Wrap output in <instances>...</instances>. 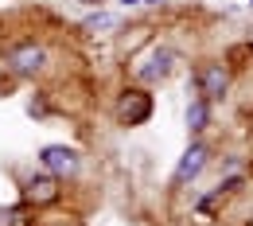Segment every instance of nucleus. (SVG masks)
<instances>
[{
    "mask_svg": "<svg viewBox=\"0 0 253 226\" xmlns=\"http://www.w3.org/2000/svg\"><path fill=\"white\" fill-rule=\"evenodd\" d=\"M144 4H160V0H144Z\"/></svg>",
    "mask_w": 253,
    "mask_h": 226,
    "instance_id": "11",
    "label": "nucleus"
},
{
    "mask_svg": "<svg viewBox=\"0 0 253 226\" xmlns=\"http://www.w3.org/2000/svg\"><path fill=\"white\" fill-rule=\"evenodd\" d=\"M203 168H207V148H203V144H191L187 152H183V160H179V168H175V180L187 183V180H195Z\"/></svg>",
    "mask_w": 253,
    "mask_h": 226,
    "instance_id": "5",
    "label": "nucleus"
},
{
    "mask_svg": "<svg viewBox=\"0 0 253 226\" xmlns=\"http://www.w3.org/2000/svg\"><path fill=\"white\" fill-rule=\"evenodd\" d=\"M148 113H152V101L148 94H140V90H132L117 101V117L125 121V125H140V121H148Z\"/></svg>",
    "mask_w": 253,
    "mask_h": 226,
    "instance_id": "3",
    "label": "nucleus"
},
{
    "mask_svg": "<svg viewBox=\"0 0 253 226\" xmlns=\"http://www.w3.org/2000/svg\"><path fill=\"white\" fill-rule=\"evenodd\" d=\"M105 28H117V16H90L86 20V32H105Z\"/></svg>",
    "mask_w": 253,
    "mask_h": 226,
    "instance_id": "9",
    "label": "nucleus"
},
{
    "mask_svg": "<svg viewBox=\"0 0 253 226\" xmlns=\"http://www.w3.org/2000/svg\"><path fill=\"white\" fill-rule=\"evenodd\" d=\"M121 4H125V8H128V4H144V0H121Z\"/></svg>",
    "mask_w": 253,
    "mask_h": 226,
    "instance_id": "10",
    "label": "nucleus"
},
{
    "mask_svg": "<svg viewBox=\"0 0 253 226\" xmlns=\"http://www.w3.org/2000/svg\"><path fill=\"white\" fill-rule=\"evenodd\" d=\"M187 129H207V101H195L187 109Z\"/></svg>",
    "mask_w": 253,
    "mask_h": 226,
    "instance_id": "8",
    "label": "nucleus"
},
{
    "mask_svg": "<svg viewBox=\"0 0 253 226\" xmlns=\"http://www.w3.org/2000/svg\"><path fill=\"white\" fill-rule=\"evenodd\" d=\"M55 180H47V176H39V180H32L28 183V199H35V203H51L55 199Z\"/></svg>",
    "mask_w": 253,
    "mask_h": 226,
    "instance_id": "7",
    "label": "nucleus"
},
{
    "mask_svg": "<svg viewBox=\"0 0 253 226\" xmlns=\"http://www.w3.org/2000/svg\"><path fill=\"white\" fill-rule=\"evenodd\" d=\"M226 82H230V74H226V66H222V63L203 66V74H199V90H203V97H222Z\"/></svg>",
    "mask_w": 253,
    "mask_h": 226,
    "instance_id": "4",
    "label": "nucleus"
},
{
    "mask_svg": "<svg viewBox=\"0 0 253 226\" xmlns=\"http://www.w3.org/2000/svg\"><path fill=\"white\" fill-rule=\"evenodd\" d=\"M43 47H16L12 55H8V63H12V70H20V74H35L39 66H43Z\"/></svg>",
    "mask_w": 253,
    "mask_h": 226,
    "instance_id": "6",
    "label": "nucleus"
},
{
    "mask_svg": "<svg viewBox=\"0 0 253 226\" xmlns=\"http://www.w3.org/2000/svg\"><path fill=\"white\" fill-rule=\"evenodd\" d=\"M39 160H43L47 172H55V176H70V172H78V152L66 148V144H47V148L39 152Z\"/></svg>",
    "mask_w": 253,
    "mask_h": 226,
    "instance_id": "1",
    "label": "nucleus"
},
{
    "mask_svg": "<svg viewBox=\"0 0 253 226\" xmlns=\"http://www.w3.org/2000/svg\"><path fill=\"white\" fill-rule=\"evenodd\" d=\"M171 59H175V55H171L168 47H152V51H148V55L136 63V78H144V82H156V78H164V74L171 70Z\"/></svg>",
    "mask_w": 253,
    "mask_h": 226,
    "instance_id": "2",
    "label": "nucleus"
}]
</instances>
